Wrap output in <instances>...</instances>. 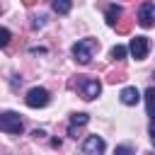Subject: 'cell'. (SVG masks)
<instances>
[{
  "label": "cell",
  "instance_id": "1",
  "mask_svg": "<svg viewBox=\"0 0 155 155\" xmlns=\"http://www.w3.org/2000/svg\"><path fill=\"white\" fill-rule=\"evenodd\" d=\"M97 51H99V41L97 39H80L78 44H73V56H75V61L80 65H87L94 58Z\"/></svg>",
  "mask_w": 155,
  "mask_h": 155
},
{
  "label": "cell",
  "instance_id": "2",
  "mask_svg": "<svg viewBox=\"0 0 155 155\" xmlns=\"http://www.w3.org/2000/svg\"><path fill=\"white\" fill-rule=\"evenodd\" d=\"M75 87H78V92H80L82 99H94V97H99V92H102V82L94 80V78H87V75H80Z\"/></svg>",
  "mask_w": 155,
  "mask_h": 155
},
{
  "label": "cell",
  "instance_id": "3",
  "mask_svg": "<svg viewBox=\"0 0 155 155\" xmlns=\"http://www.w3.org/2000/svg\"><path fill=\"white\" fill-rule=\"evenodd\" d=\"M0 131H2V133H10V136H19V133L24 131V124H22L19 114L5 111V114L0 116Z\"/></svg>",
  "mask_w": 155,
  "mask_h": 155
},
{
  "label": "cell",
  "instance_id": "4",
  "mask_svg": "<svg viewBox=\"0 0 155 155\" xmlns=\"http://www.w3.org/2000/svg\"><path fill=\"white\" fill-rule=\"evenodd\" d=\"M148 51H150V41H148V36H133V39H131V44H128V53H131L136 61H143V58L148 56Z\"/></svg>",
  "mask_w": 155,
  "mask_h": 155
},
{
  "label": "cell",
  "instance_id": "5",
  "mask_svg": "<svg viewBox=\"0 0 155 155\" xmlns=\"http://www.w3.org/2000/svg\"><path fill=\"white\" fill-rule=\"evenodd\" d=\"M24 102H27V107H31V109H41V107L48 104V92H46L44 87H31V90L27 92Z\"/></svg>",
  "mask_w": 155,
  "mask_h": 155
},
{
  "label": "cell",
  "instance_id": "6",
  "mask_svg": "<svg viewBox=\"0 0 155 155\" xmlns=\"http://www.w3.org/2000/svg\"><path fill=\"white\" fill-rule=\"evenodd\" d=\"M138 24L145 29L155 24V2H143L138 7Z\"/></svg>",
  "mask_w": 155,
  "mask_h": 155
},
{
  "label": "cell",
  "instance_id": "7",
  "mask_svg": "<svg viewBox=\"0 0 155 155\" xmlns=\"http://www.w3.org/2000/svg\"><path fill=\"white\" fill-rule=\"evenodd\" d=\"M104 140L99 138V136H87L85 138V143H82V153H87V155H97V153H104Z\"/></svg>",
  "mask_w": 155,
  "mask_h": 155
},
{
  "label": "cell",
  "instance_id": "8",
  "mask_svg": "<svg viewBox=\"0 0 155 155\" xmlns=\"http://www.w3.org/2000/svg\"><path fill=\"white\" fill-rule=\"evenodd\" d=\"M119 97H121V102H124L126 107H133V104H138V102H140V92H138L136 87H124Z\"/></svg>",
  "mask_w": 155,
  "mask_h": 155
},
{
  "label": "cell",
  "instance_id": "9",
  "mask_svg": "<svg viewBox=\"0 0 155 155\" xmlns=\"http://www.w3.org/2000/svg\"><path fill=\"white\" fill-rule=\"evenodd\" d=\"M87 121H90V116H87V114H73L70 126H68V136H73V138H75V128H78V126H85Z\"/></svg>",
  "mask_w": 155,
  "mask_h": 155
},
{
  "label": "cell",
  "instance_id": "10",
  "mask_svg": "<svg viewBox=\"0 0 155 155\" xmlns=\"http://www.w3.org/2000/svg\"><path fill=\"white\" fill-rule=\"evenodd\" d=\"M119 17H121V7H119V5H109V7H107V24H109V27H116Z\"/></svg>",
  "mask_w": 155,
  "mask_h": 155
},
{
  "label": "cell",
  "instance_id": "11",
  "mask_svg": "<svg viewBox=\"0 0 155 155\" xmlns=\"http://www.w3.org/2000/svg\"><path fill=\"white\" fill-rule=\"evenodd\" d=\"M70 7H73V0H53L51 2V10L58 12V15H68Z\"/></svg>",
  "mask_w": 155,
  "mask_h": 155
},
{
  "label": "cell",
  "instance_id": "12",
  "mask_svg": "<svg viewBox=\"0 0 155 155\" xmlns=\"http://www.w3.org/2000/svg\"><path fill=\"white\" fill-rule=\"evenodd\" d=\"M143 99H145V107H148V116L155 119V87H148Z\"/></svg>",
  "mask_w": 155,
  "mask_h": 155
},
{
  "label": "cell",
  "instance_id": "13",
  "mask_svg": "<svg viewBox=\"0 0 155 155\" xmlns=\"http://www.w3.org/2000/svg\"><path fill=\"white\" fill-rule=\"evenodd\" d=\"M126 51H128L126 46H119V44H116V46L111 48V53H109V56H111V61H124V56H126Z\"/></svg>",
  "mask_w": 155,
  "mask_h": 155
},
{
  "label": "cell",
  "instance_id": "14",
  "mask_svg": "<svg viewBox=\"0 0 155 155\" xmlns=\"http://www.w3.org/2000/svg\"><path fill=\"white\" fill-rule=\"evenodd\" d=\"M0 36H2V39H0V46H7V44H10V29H7V27H2Z\"/></svg>",
  "mask_w": 155,
  "mask_h": 155
},
{
  "label": "cell",
  "instance_id": "15",
  "mask_svg": "<svg viewBox=\"0 0 155 155\" xmlns=\"http://www.w3.org/2000/svg\"><path fill=\"white\" fill-rule=\"evenodd\" d=\"M44 19H46V17H34V22H31V27H34V29H39V27H44Z\"/></svg>",
  "mask_w": 155,
  "mask_h": 155
},
{
  "label": "cell",
  "instance_id": "16",
  "mask_svg": "<svg viewBox=\"0 0 155 155\" xmlns=\"http://www.w3.org/2000/svg\"><path fill=\"white\" fill-rule=\"evenodd\" d=\"M131 153V148L128 145H121V148H116V155H128Z\"/></svg>",
  "mask_w": 155,
  "mask_h": 155
},
{
  "label": "cell",
  "instance_id": "17",
  "mask_svg": "<svg viewBox=\"0 0 155 155\" xmlns=\"http://www.w3.org/2000/svg\"><path fill=\"white\" fill-rule=\"evenodd\" d=\"M150 140H153V145H155V119L150 121Z\"/></svg>",
  "mask_w": 155,
  "mask_h": 155
},
{
  "label": "cell",
  "instance_id": "18",
  "mask_svg": "<svg viewBox=\"0 0 155 155\" xmlns=\"http://www.w3.org/2000/svg\"><path fill=\"white\" fill-rule=\"evenodd\" d=\"M22 2H24V5H34V0H22Z\"/></svg>",
  "mask_w": 155,
  "mask_h": 155
}]
</instances>
